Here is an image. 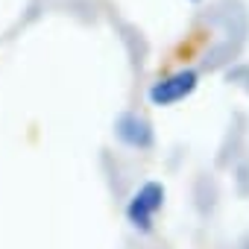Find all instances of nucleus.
Returning a JSON list of instances; mask_svg holds the SVG:
<instances>
[{"label": "nucleus", "instance_id": "nucleus-1", "mask_svg": "<svg viewBox=\"0 0 249 249\" xmlns=\"http://www.w3.org/2000/svg\"><path fill=\"white\" fill-rule=\"evenodd\" d=\"M164 196H167V188L159 182V179H147L126 202V223L141 231V234H150L156 229V217L159 211L164 208Z\"/></svg>", "mask_w": 249, "mask_h": 249}, {"label": "nucleus", "instance_id": "nucleus-2", "mask_svg": "<svg viewBox=\"0 0 249 249\" xmlns=\"http://www.w3.org/2000/svg\"><path fill=\"white\" fill-rule=\"evenodd\" d=\"M196 85H199V71L182 68V71H176V73H170V76L153 82L150 91H147V100H150L153 106H159V108L176 106V103H182L185 97H191V94L196 91Z\"/></svg>", "mask_w": 249, "mask_h": 249}, {"label": "nucleus", "instance_id": "nucleus-3", "mask_svg": "<svg viewBox=\"0 0 249 249\" xmlns=\"http://www.w3.org/2000/svg\"><path fill=\"white\" fill-rule=\"evenodd\" d=\"M114 135L120 144H126L132 150H150L156 135H153V126H150V120L135 114V111H123L114 123Z\"/></svg>", "mask_w": 249, "mask_h": 249}]
</instances>
